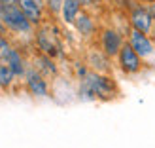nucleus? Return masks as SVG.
Wrapping results in <instances>:
<instances>
[{
    "mask_svg": "<svg viewBox=\"0 0 155 148\" xmlns=\"http://www.w3.org/2000/svg\"><path fill=\"white\" fill-rule=\"evenodd\" d=\"M80 99L83 101H100V103H110L119 97V85L114 80L112 74H102L91 71L87 76L80 80Z\"/></svg>",
    "mask_w": 155,
    "mask_h": 148,
    "instance_id": "obj_1",
    "label": "nucleus"
},
{
    "mask_svg": "<svg viewBox=\"0 0 155 148\" xmlns=\"http://www.w3.org/2000/svg\"><path fill=\"white\" fill-rule=\"evenodd\" d=\"M0 19L15 36H34L36 27L30 23L19 4H0Z\"/></svg>",
    "mask_w": 155,
    "mask_h": 148,
    "instance_id": "obj_2",
    "label": "nucleus"
},
{
    "mask_svg": "<svg viewBox=\"0 0 155 148\" xmlns=\"http://www.w3.org/2000/svg\"><path fill=\"white\" fill-rule=\"evenodd\" d=\"M34 44H36V50L49 55L53 59H63L64 57V50H63V44H61V38H59V30L55 25L51 23H44V25L36 27L34 30Z\"/></svg>",
    "mask_w": 155,
    "mask_h": 148,
    "instance_id": "obj_3",
    "label": "nucleus"
},
{
    "mask_svg": "<svg viewBox=\"0 0 155 148\" xmlns=\"http://www.w3.org/2000/svg\"><path fill=\"white\" fill-rule=\"evenodd\" d=\"M115 63H117V68L125 76H138L144 71V59L138 55V51L129 42L123 44V48L119 50L117 57H115Z\"/></svg>",
    "mask_w": 155,
    "mask_h": 148,
    "instance_id": "obj_4",
    "label": "nucleus"
},
{
    "mask_svg": "<svg viewBox=\"0 0 155 148\" xmlns=\"http://www.w3.org/2000/svg\"><path fill=\"white\" fill-rule=\"evenodd\" d=\"M125 42H127V38L123 36L115 27H104V29H100L98 48L102 50L108 57H112V59L117 57V53H119V50L123 48V44H125Z\"/></svg>",
    "mask_w": 155,
    "mask_h": 148,
    "instance_id": "obj_5",
    "label": "nucleus"
},
{
    "mask_svg": "<svg viewBox=\"0 0 155 148\" xmlns=\"http://www.w3.org/2000/svg\"><path fill=\"white\" fill-rule=\"evenodd\" d=\"M127 42L138 51V55L142 59H150L155 55V40L151 38V34H146L142 30L129 27L127 29Z\"/></svg>",
    "mask_w": 155,
    "mask_h": 148,
    "instance_id": "obj_6",
    "label": "nucleus"
},
{
    "mask_svg": "<svg viewBox=\"0 0 155 148\" xmlns=\"http://www.w3.org/2000/svg\"><path fill=\"white\" fill-rule=\"evenodd\" d=\"M23 84H25V89L30 93L32 97H49V82L40 71L30 65L28 71L25 72V78H23Z\"/></svg>",
    "mask_w": 155,
    "mask_h": 148,
    "instance_id": "obj_7",
    "label": "nucleus"
},
{
    "mask_svg": "<svg viewBox=\"0 0 155 148\" xmlns=\"http://www.w3.org/2000/svg\"><path fill=\"white\" fill-rule=\"evenodd\" d=\"M127 23L129 27H133L136 30H142V33L146 34H151L153 30V25H155V19L151 17V13L148 12V8H146V4H140L138 2L133 10L127 12Z\"/></svg>",
    "mask_w": 155,
    "mask_h": 148,
    "instance_id": "obj_8",
    "label": "nucleus"
},
{
    "mask_svg": "<svg viewBox=\"0 0 155 148\" xmlns=\"http://www.w3.org/2000/svg\"><path fill=\"white\" fill-rule=\"evenodd\" d=\"M85 63L95 72H102V74L112 72V57H108L100 48H91L85 55Z\"/></svg>",
    "mask_w": 155,
    "mask_h": 148,
    "instance_id": "obj_9",
    "label": "nucleus"
},
{
    "mask_svg": "<svg viewBox=\"0 0 155 148\" xmlns=\"http://www.w3.org/2000/svg\"><path fill=\"white\" fill-rule=\"evenodd\" d=\"M17 4L25 15L30 19L34 27H40L45 23L44 19V10H45V0H17Z\"/></svg>",
    "mask_w": 155,
    "mask_h": 148,
    "instance_id": "obj_10",
    "label": "nucleus"
},
{
    "mask_svg": "<svg viewBox=\"0 0 155 148\" xmlns=\"http://www.w3.org/2000/svg\"><path fill=\"white\" fill-rule=\"evenodd\" d=\"M72 27L76 29V33L81 38H85V40H91V38L95 36V33H97V21L87 10H81L78 13V17H76Z\"/></svg>",
    "mask_w": 155,
    "mask_h": 148,
    "instance_id": "obj_11",
    "label": "nucleus"
},
{
    "mask_svg": "<svg viewBox=\"0 0 155 148\" xmlns=\"http://www.w3.org/2000/svg\"><path fill=\"white\" fill-rule=\"evenodd\" d=\"M32 65L36 71H40L45 78H55L59 74V65H57V59H53L49 55H45L42 51H36L32 55Z\"/></svg>",
    "mask_w": 155,
    "mask_h": 148,
    "instance_id": "obj_12",
    "label": "nucleus"
},
{
    "mask_svg": "<svg viewBox=\"0 0 155 148\" xmlns=\"http://www.w3.org/2000/svg\"><path fill=\"white\" fill-rule=\"evenodd\" d=\"M4 63L6 65H10V68L13 71V74L17 76V80L19 78H25V72L28 71V67H30V63L27 61V57L23 55V51L19 50V48H12V51L8 53V57L4 59Z\"/></svg>",
    "mask_w": 155,
    "mask_h": 148,
    "instance_id": "obj_13",
    "label": "nucleus"
},
{
    "mask_svg": "<svg viewBox=\"0 0 155 148\" xmlns=\"http://www.w3.org/2000/svg\"><path fill=\"white\" fill-rule=\"evenodd\" d=\"M83 10L81 4L78 0H63V8H61V21L64 25H74V21L78 17V13Z\"/></svg>",
    "mask_w": 155,
    "mask_h": 148,
    "instance_id": "obj_14",
    "label": "nucleus"
},
{
    "mask_svg": "<svg viewBox=\"0 0 155 148\" xmlns=\"http://www.w3.org/2000/svg\"><path fill=\"white\" fill-rule=\"evenodd\" d=\"M15 82H17V76L13 74L10 65L0 61V91H10Z\"/></svg>",
    "mask_w": 155,
    "mask_h": 148,
    "instance_id": "obj_15",
    "label": "nucleus"
},
{
    "mask_svg": "<svg viewBox=\"0 0 155 148\" xmlns=\"http://www.w3.org/2000/svg\"><path fill=\"white\" fill-rule=\"evenodd\" d=\"M12 48H13V44L10 42V36L0 34V61H4L8 57V53L12 51Z\"/></svg>",
    "mask_w": 155,
    "mask_h": 148,
    "instance_id": "obj_16",
    "label": "nucleus"
},
{
    "mask_svg": "<svg viewBox=\"0 0 155 148\" xmlns=\"http://www.w3.org/2000/svg\"><path fill=\"white\" fill-rule=\"evenodd\" d=\"M74 72H76L78 80H83V78L91 72V68H89V65L85 63V61H76L74 63Z\"/></svg>",
    "mask_w": 155,
    "mask_h": 148,
    "instance_id": "obj_17",
    "label": "nucleus"
},
{
    "mask_svg": "<svg viewBox=\"0 0 155 148\" xmlns=\"http://www.w3.org/2000/svg\"><path fill=\"white\" fill-rule=\"evenodd\" d=\"M61 8H63V0H45V10L51 15H61Z\"/></svg>",
    "mask_w": 155,
    "mask_h": 148,
    "instance_id": "obj_18",
    "label": "nucleus"
},
{
    "mask_svg": "<svg viewBox=\"0 0 155 148\" xmlns=\"http://www.w3.org/2000/svg\"><path fill=\"white\" fill-rule=\"evenodd\" d=\"M78 2L81 4L83 10H89V8H93V6L97 4V0H78Z\"/></svg>",
    "mask_w": 155,
    "mask_h": 148,
    "instance_id": "obj_19",
    "label": "nucleus"
},
{
    "mask_svg": "<svg viewBox=\"0 0 155 148\" xmlns=\"http://www.w3.org/2000/svg\"><path fill=\"white\" fill-rule=\"evenodd\" d=\"M146 8H148V12L151 13V17L155 19V0H153V2H148V4H146Z\"/></svg>",
    "mask_w": 155,
    "mask_h": 148,
    "instance_id": "obj_20",
    "label": "nucleus"
},
{
    "mask_svg": "<svg viewBox=\"0 0 155 148\" xmlns=\"http://www.w3.org/2000/svg\"><path fill=\"white\" fill-rule=\"evenodd\" d=\"M0 34H4V36H10V30L6 29V25L2 23V19H0Z\"/></svg>",
    "mask_w": 155,
    "mask_h": 148,
    "instance_id": "obj_21",
    "label": "nucleus"
},
{
    "mask_svg": "<svg viewBox=\"0 0 155 148\" xmlns=\"http://www.w3.org/2000/svg\"><path fill=\"white\" fill-rule=\"evenodd\" d=\"M0 4H17V0H0Z\"/></svg>",
    "mask_w": 155,
    "mask_h": 148,
    "instance_id": "obj_22",
    "label": "nucleus"
},
{
    "mask_svg": "<svg viewBox=\"0 0 155 148\" xmlns=\"http://www.w3.org/2000/svg\"><path fill=\"white\" fill-rule=\"evenodd\" d=\"M136 2H140V4H148V2H153V0H136Z\"/></svg>",
    "mask_w": 155,
    "mask_h": 148,
    "instance_id": "obj_23",
    "label": "nucleus"
},
{
    "mask_svg": "<svg viewBox=\"0 0 155 148\" xmlns=\"http://www.w3.org/2000/svg\"><path fill=\"white\" fill-rule=\"evenodd\" d=\"M98 2H110V0H98Z\"/></svg>",
    "mask_w": 155,
    "mask_h": 148,
    "instance_id": "obj_24",
    "label": "nucleus"
}]
</instances>
